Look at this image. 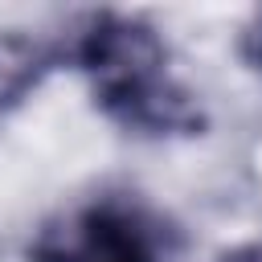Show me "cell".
<instances>
[{"label": "cell", "instance_id": "obj_2", "mask_svg": "<svg viewBox=\"0 0 262 262\" xmlns=\"http://www.w3.org/2000/svg\"><path fill=\"white\" fill-rule=\"evenodd\" d=\"M33 262H164V233L139 205L106 196L49 221Z\"/></svg>", "mask_w": 262, "mask_h": 262}, {"label": "cell", "instance_id": "obj_4", "mask_svg": "<svg viewBox=\"0 0 262 262\" xmlns=\"http://www.w3.org/2000/svg\"><path fill=\"white\" fill-rule=\"evenodd\" d=\"M237 53L246 57V66H250V70H258V74H262V12H254V16L242 25Z\"/></svg>", "mask_w": 262, "mask_h": 262}, {"label": "cell", "instance_id": "obj_1", "mask_svg": "<svg viewBox=\"0 0 262 262\" xmlns=\"http://www.w3.org/2000/svg\"><path fill=\"white\" fill-rule=\"evenodd\" d=\"M70 61L86 74L106 119L135 135H201L205 111L196 94L168 74V45L143 16L98 12L70 41Z\"/></svg>", "mask_w": 262, "mask_h": 262}, {"label": "cell", "instance_id": "obj_5", "mask_svg": "<svg viewBox=\"0 0 262 262\" xmlns=\"http://www.w3.org/2000/svg\"><path fill=\"white\" fill-rule=\"evenodd\" d=\"M217 262H262V242H246V246H233L229 254H221Z\"/></svg>", "mask_w": 262, "mask_h": 262}, {"label": "cell", "instance_id": "obj_3", "mask_svg": "<svg viewBox=\"0 0 262 262\" xmlns=\"http://www.w3.org/2000/svg\"><path fill=\"white\" fill-rule=\"evenodd\" d=\"M61 57H70V49L41 33L0 29V115L16 111L61 66Z\"/></svg>", "mask_w": 262, "mask_h": 262}]
</instances>
